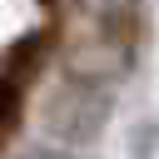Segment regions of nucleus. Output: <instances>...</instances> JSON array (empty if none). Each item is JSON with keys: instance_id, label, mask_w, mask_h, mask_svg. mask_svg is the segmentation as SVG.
<instances>
[{"instance_id": "1", "label": "nucleus", "mask_w": 159, "mask_h": 159, "mask_svg": "<svg viewBox=\"0 0 159 159\" xmlns=\"http://www.w3.org/2000/svg\"><path fill=\"white\" fill-rule=\"evenodd\" d=\"M114 119V84L99 80V75H65L50 94H45V134L70 144V149H84L94 144Z\"/></svg>"}, {"instance_id": "2", "label": "nucleus", "mask_w": 159, "mask_h": 159, "mask_svg": "<svg viewBox=\"0 0 159 159\" xmlns=\"http://www.w3.org/2000/svg\"><path fill=\"white\" fill-rule=\"evenodd\" d=\"M45 50H50V30H30L5 50V60H0V129H15L20 104H25L30 84L40 80Z\"/></svg>"}, {"instance_id": "3", "label": "nucleus", "mask_w": 159, "mask_h": 159, "mask_svg": "<svg viewBox=\"0 0 159 159\" xmlns=\"http://www.w3.org/2000/svg\"><path fill=\"white\" fill-rule=\"evenodd\" d=\"M20 159H75V154H65V149H25Z\"/></svg>"}]
</instances>
